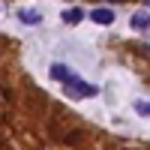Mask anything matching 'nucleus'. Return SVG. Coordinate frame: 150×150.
Listing matches in <instances>:
<instances>
[{
  "label": "nucleus",
  "mask_w": 150,
  "mask_h": 150,
  "mask_svg": "<svg viewBox=\"0 0 150 150\" xmlns=\"http://www.w3.org/2000/svg\"><path fill=\"white\" fill-rule=\"evenodd\" d=\"M63 90H66V96H81V99H90V96L99 93L96 84H87V81H81V78H75V81L63 84Z\"/></svg>",
  "instance_id": "f257e3e1"
},
{
  "label": "nucleus",
  "mask_w": 150,
  "mask_h": 150,
  "mask_svg": "<svg viewBox=\"0 0 150 150\" xmlns=\"http://www.w3.org/2000/svg\"><path fill=\"white\" fill-rule=\"evenodd\" d=\"M48 75H51L54 81H60V84H69V81H75L78 75H75L66 63H51V69H48Z\"/></svg>",
  "instance_id": "f03ea898"
},
{
  "label": "nucleus",
  "mask_w": 150,
  "mask_h": 150,
  "mask_svg": "<svg viewBox=\"0 0 150 150\" xmlns=\"http://www.w3.org/2000/svg\"><path fill=\"white\" fill-rule=\"evenodd\" d=\"M129 27H132V30H138V33L150 30V9H138V12H132Z\"/></svg>",
  "instance_id": "7ed1b4c3"
},
{
  "label": "nucleus",
  "mask_w": 150,
  "mask_h": 150,
  "mask_svg": "<svg viewBox=\"0 0 150 150\" xmlns=\"http://www.w3.org/2000/svg\"><path fill=\"white\" fill-rule=\"evenodd\" d=\"M90 21H96V24H114V9H108V6H96V9H90Z\"/></svg>",
  "instance_id": "20e7f679"
},
{
  "label": "nucleus",
  "mask_w": 150,
  "mask_h": 150,
  "mask_svg": "<svg viewBox=\"0 0 150 150\" xmlns=\"http://www.w3.org/2000/svg\"><path fill=\"white\" fill-rule=\"evenodd\" d=\"M18 21H21V24H42V12H36V9H21V12H18Z\"/></svg>",
  "instance_id": "39448f33"
},
{
  "label": "nucleus",
  "mask_w": 150,
  "mask_h": 150,
  "mask_svg": "<svg viewBox=\"0 0 150 150\" xmlns=\"http://www.w3.org/2000/svg\"><path fill=\"white\" fill-rule=\"evenodd\" d=\"M63 21H66V24H81V21H84V9H78V6L66 9V12H63Z\"/></svg>",
  "instance_id": "423d86ee"
},
{
  "label": "nucleus",
  "mask_w": 150,
  "mask_h": 150,
  "mask_svg": "<svg viewBox=\"0 0 150 150\" xmlns=\"http://www.w3.org/2000/svg\"><path fill=\"white\" fill-rule=\"evenodd\" d=\"M132 108H135V114L150 117V102H141V99H135V102H132Z\"/></svg>",
  "instance_id": "0eeeda50"
},
{
  "label": "nucleus",
  "mask_w": 150,
  "mask_h": 150,
  "mask_svg": "<svg viewBox=\"0 0 150 150\" xmlns=\"http://www.w3.org/2000/svg\"><path fill=\"white\" fill-rule=\"evenodd\" d=\"M102 3H123V0H102Z\"/></svg>",
  "instance_id": "6e6552de"
},
{
  "label": "nucleus",
  "mask_w": 150,
  "mask_h": 150,
  "mask_svg": "<svg viewBox=\"0 0 150 150\" xmlns=\"http://www.w3.org/2000/svg\"><path fill=\"white\" fill-rule=\"evenodd\" d=\"M141 3H147V9H150V0H141Z\"/></svg>",
  "instance_id": "1a4fd4ad"
}]
</instances>
